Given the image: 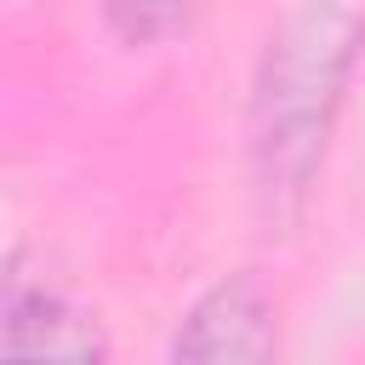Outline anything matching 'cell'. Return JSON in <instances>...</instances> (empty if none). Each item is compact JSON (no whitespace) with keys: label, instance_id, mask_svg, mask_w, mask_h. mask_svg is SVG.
Instances as JSON below:
<instances>
[{"label":"cell","instance_id":"4","mask_svg":"<svg viewBox=\"0 0 365 365\" xmlns=\"http://www.w3.org/2000/svg\"><path fill=\"white\" fill-rule=\"evenodd\" d=\"M188 0H108V17L120 23V34L131 40H160L182 23Z\"/></svg>","mask_w":365,"mask_h":365},{"label":"cell","instance_id":"1","mask_svg":"<svg viewBox=\"0 0 365 365\" xmlns=\"http://www.w3.org/2000/svg\"><path fill=\"white\" fill-rule=\"evenodd\" d=\"M348 57H354V23L331 6H314L274 40L257 86V177L274 200L308 188L331 114L342 103Z\"/></svg>","mask_w":365,"mask_h":365},{"label":"cell","instance_id":"3","mask_svg":"<svg viewBox=\"0 0 365 365\" xmlns=\"http://www.w3.org/2000/svg\"><path fill=\"white\" fill-rule=\"evenodd\" d=\"M274 354V302L251 274L222 279L177 331V359H262Z\"/></svg>","mask_w":365,"mask_h":365},{"label":"cell","instance_id":"2","mask_svg":"<svg viewBox=\"0 0 365 365\" xmlns=\"http://www.w3.org/2000/svg\"><path fill=\"white\" fill-rule=\"evenodd\" d=\"M0 359H103V336L86 308L29 274L0 279Z\"/></svg>","mask_w":365,"mask_h":365}]
</instances>
